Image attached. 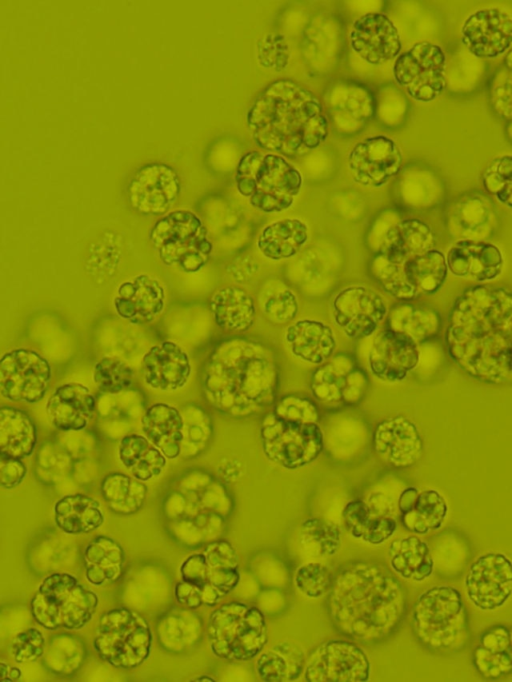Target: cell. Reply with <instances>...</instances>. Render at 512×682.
<instances>
[{"label": "cell", "instance_id": "obj_49", "mask_svg": "<svg viewBox=\"0 0 512 682\" xmlns=\"http://www.w3.org/2000/svg\"><path fill=\"white\" fill-rule=\"evenodd\" d=\"M45 650V638L37 628H28L19 632L12 640L10 653L16 663L35 662L41 658Z\"/></svg>", "mask_w": 512, "mask_h": 682}, {"label": "cell", "instance_id": "obj_17", "mask_svg": "<svg viewBox=\"0 0 512 682\" xmlns=\"http://www.w3.org/2000/svg\"><path fill=\"white\" fill-rule=\"evenodd\" d=\"M304 677L308 682H365L370 677V662L355 643L330 640L309 654Z\"/></svg>", "mask_w": 512, "mask_h": 682}, {"label": "cell", "instance_id": "obj_13", "mask_svg": "<svg viewBox=\"0 0 512 682\" xmlns=\"http://www.w3.org/2000/svg\"><path fill=\"white\" fill-rule=\"evenodd\" d=\"M260 438L265 456L289 470L314 462L324 448V435L318 423L288 420L274 412L263 419Z\"/></svg>", "mask_w": 512, "mask_h": 682}, {"label": "cell", "instance_id": "obj_11", "mask_svg": "<svg viewBox=\"0 0 512 682\" xmlns=\"http://www.w3.org/2000/svg\"><path fill=\"white\" fill-rule=\"evenodd\" d=\"M207 636L212 653L227 661H249L268 642L263 612L241 602L225 603L215 609L208 621Z\"/></svg>", "mask_w": 512, "mask_h": 682}, {"label": "cell", "instance_id": "obj_25", "mask_svg": "<svg viewBox=\"0 0 512 682\" xmlns=\"http://www.w3.org/2000/svg\"><path fill=\"white\" fill-rule=\"evenodd\" d=\"M350 46L369 64L379 65L400 54L402 43L394 23L383 13L357 18L349 33Z\"/></svg>", "mask_w": 512, "mask_h": 682}, {"label": "cell", "instance_id": "obj_4", "mask_svg": "<svg viewBox=\"0 0 512 682\" xmlns=\"http://www.w3.org/2000/svg\"><path fill=\"white\" fill-rule=\"evenodd\" d=\"M247 125L255 144L284 158L313 151L328 136V121L319 99L299 83H270L254 100Z\"/></svg>", "mask_w": 512, "mask_h": 682}, {"label": "cell", "instance_id": "obj_55", "mask_svg": "<svg viewBox=\"0 0 512 682\" xmlns=\"http://www.w3.org/2000/svg\"><path fill=\"white\" fill-rule=\"evenodd\" d=\"M27 467L23 460H0V487L15 488L24 480Z\"/></svg>", "mask_w": 512, "mask_h": 682}, {"label": "cell", "instance_id": "obj_37", "mask_svg": "<svg viewBox=\"0 0 512 682\" xmlns=\"http://www.w3.org/2000/svg\"><path fill=\"white\" fill-rule=\"evenodd\" d=\"M387 328L404 334L418 345L436 337L442 326L441 314L433 307L400 302L388 310Z\"/></svg>", "mask_w": 512, "mask_h": 682}, {"label": "cell", "instance_id": "obj_26", "mask_svg": "<svg viewBox=\"0 0 512 682\" xmlns=\"http://www.w3.org/2000/svg\"><path fill=\"white\" fill-rule=\"evenodd\" d=\"M375 453L388 465L404 469L416 464L424 445L418 427L407 417L396 415L382 420L373 433Z\"/></svg>", "mask_w": 512, "mask_h": 682}, {"label": "cell", "instance_id": "obj_8", "mask_svg": "<svg viewBox=\"0 0 512 682\" xmlns=\"http://www.w3.org/2000/svg\"><path fill=\"white\" fill-rule=\"evenodd\" d=\"M412 630L432 652L453 653L465 647L469 626L460 592L451 586H435L422 593L413 606Z\"/></svg>", "mask_w": 512, "mask_h": 682}, {"label": "cell", "instance_id": "obj_40", "mask_svg": "<svg viewBox=\"0 0 512 682\" xmlns=\"http://www.w3.org/2000/svg\"><path fill=\"white\" fill-rule=\"evenodd\" d=\"M393 571L412 581H423L434 570V561L428 544L417 536L393 541L388 551Z\"/></svg>", "mask_w": 512, "mask_h": 682}, {"label": "cell", "instance_id": "obj_39", "mask_svg": "<svg viewBox=\"0 0 512 682\" xmlns=\"http://www.w3.org/2000/svg\"><path fill=\"white\" fill-rule=\"evenodd\" d=\"M118 456L132 477L146 482L159 476L167 458L144 435L128 434L119 442Z\"/></svg>", "mask_w": 512, "mask_h": 682}, {"label": "cell", "instance_id": "obj_38", "mask_svg": "<svg viewBox=\"0 0 512 682\" xmlns=\"http://www.w3.org/2000/svg\"><path fill=\"white\" fill-rule=\"evenodd\" d=\"M56 526L66 534H86L98 529L105 520L100 503L85 494L60 498L54 505Z\"/></svg>", "mask_w": 512, "mask_h": 682}, {"label": "cell", "instance_id": "obj_15", "mask_svg": "<svg viewBox=\"0 0 512 682\" xmlns=\"http://www.w3.org/2000/svg\"><path fill=\"white\" fill-rule=\"evenodd\" d=\"M445 54L437 44L422 41L396 57L393 76L406 93L419 102H430L446 87Z\"/></svg>", "mask_w": 512, "mask_h": 682}, {"label": "cell", "instance_id": "obj_43", "mask_svg": "<svg viewBox=\"0 0 512 682\" xmlns=\"http://www.w3.org/2000/svg\"><path fill=\"white\" fill-rule=\"evenodd\" d=\"M301 543L316 557L334 555L341 545V530L331 521L321 518H308L301 524Z\"/></svg>", "mask_w": 512, "mask_h": 682}, {"label": "cell", "instance_id": "obj_24", "mask_svg": "<svg viewBox=\"0 0 512 682\" xmlns=\"http://www.w3.org/2000/svg\"><path fill=\"white\" fill-rule=\"evenodd\" d=\"M165 304L163 284L146 273L121 282L113 299L116 314L134 325L153 322L163 312Z\"/></svg>", "mask_w": 512, "mask_h": 682}, {"label": "cell", "instance_id": "obj_56", "mask_svg": "<svg viewBox=\"0 0 512 682\" xmlns=\"http://www.w3.org/2000/svg\"><path fill=\"white\" fill-rule=\"evenodd\" d=\"M10 671L11 667L7 663L0 661V682H12Z\"/></svg>", "mask_w": 512, "mask_h": 682}, {"label": "cell", "instance_id": "obj_35", "mask_svg": "<svg viewBox=\"0 0 512 682\" xmlns=\"http://www.w3.org/2000/svg\"><path fill=\"white\" fill-rule=\"evenodd\" d=\"M85 578L94 586L118 581L123 575L125 552L111 537L99 535L85 547L83 553Z\"/></svg>", "mask_w": 512, "mask_h": 682}, {"label": "cell", "instance_id": "obj_34", "mask_svg": "<svg viewBox=\"0 0 512 682\" xmlns=\"http://www.w3.org/2000/svg\"><path fill=\"white\" fill-rule=\"evenodd\" d=\"M37 429L23 410L0 407V460H23L35 450Z\"/></svg>", "mask_w": 512, "mask_h": 682}, {"label": "cell", "instance_id": "obj_41", "mask_svg": "<svg viewBox=\"0 0 512 682\" xmlns=\"http://www.w3.org/2000/svg\"><path fill=\"white\" fill-rule=\"evenodd\" d=\"M303 649L293 642H280L262 653L255 664L258 677L266 682L297 680L304 671Z\"/></svg>", "mask_w": 512, "mask_h": 682}, {"label": "cell", "instance_id": "obj_51", "mask_svg": "<svg viewBox=\"0 0 512 682\" xmlns=\"http://www.w3.org/2000/svg\"><path fill=\"white\" fill-rule=\"evenodd\" d=\"M273 412L282 418L299 422L318 423L320 419L314 401L295 395L285 396L279 400Z\"/></svg>", "mask_w": 512, "mask_h": 682}, {"label": "cell", "instance_id": "obj_53", "mask_svg": "<svg viewBox=\"0 0 512 682\" xmlns=\"http://www.w3.org/2000/svg\"><path fill=\"white\" fill-rule=\"evenodd\" d=\"M397 528V523L392 517H373L361 539L373 545H378L391 537Z\"/></svg>", "mask_w": 512, "mask_h": 682}, {"label": "cell", "instance_id": "obj_5", "mask_svg": "<svg viewBox=\"0 0 512 682\" xmlns=\"http://www.w3.org/2000/svg\"><path fill=\"white\" fill-rule=\"evenodd\" d=\"M431 227L417 218L403 219L384 233L369 272L378 285L400 302L420 293L431 295L444 284L448 269L445 254L436 249Z\"/></svg>", "mask_w": 512, "mask_h": 682}, {"label": "cell", "instance_id": "obj_44", "mask_svg": "<svg viewBox=\"0 0 512 682\" xmlns=\"http://www.w3.org/2000/svg\"><path fill=\"white\" fill-rule=\"evenodd\" d=\"M133 380V368L117 357L104 356L93 368V381L103 393L119 394L130 388Z\"/></svg>", "mask_w": 512, "mask_h": 682}, {"label": "cell", "instance_id": "obj_14", "mask_svg": "<svg viewBox=\"0 0 512 682\" xmlns=\"http://www.w3.org/2000/svg\"><path fill=\"white\" fill-rule=\"evenodd\" d=\"M369 378L348 353L332 355L311 375L313 398L324 409L339 410L360 403L368 393Z\"/></svg>", "mask_w": 512, "mask_h": 682}, {"label": "cell", "instance_id": "obj_57", "mask_svg": "<svg viewBox=\"0 0 512 682\" xmlns=\"http://www.w3.org/2000/svg\"><path fill=\"white\" fill-rule=\"evenodd\" d=\"M193 681L194 682H204V681L215 682L216 680L209 675H201L198 678L194 679Z\"/></svg>", "mask_w": 512, "mask_h": 682}, {"label": "cell", "instance_id": "obj_28", "mask_svg": "<svg viewBox=\"0 0 512 682\" xmlns=\"http://www.w3.org/2000/svg\"><path fill=\"white\" fill-rule=\"evenodd\" d=\"M191 362L177 343L165 340L152 346L142 357V376L152 389L172 392L183 388L190 379Z\"/></svg>", "mask_w": 512, "mask_h": 682}, {"label": "cell", "instance_id": "obj_42", "mask_svg": "<svg viewBox=\"0 0 512 682\" xmlns=\"http://www.w3.org/2000/svg\"><path fill=\"white\" fill-rule=\"evenodd\" d=\"M109 509L119 515H131L144 505L148 488L144 482L119 472L106 475L100 485Z\"/></svg>", "mask_w": 512, "mask_h": 682}, {"label": "cell", "instance_id": "obj_3", "mask_svg": "<svg viewBox=\"0 0 512 682\" xmlns=\"http://www.w3.org/2000/svg\"><path fill=\"white\" fill-rule=\"evenodd\" d=\"M279 372L262 344L235 338L219 344L207 359L202 390L217 411L250 416L276 402Z\"/></svg>", "mask_w": 512, "mask_h": 682}, {"label": "cell", "instance_id": "obj_32", "mask_svg": "<svg viewBox=\"0 0 512 682\" xmlns=\"http://www.w3.org/2000/svg\"><path fill=\"white\" fill-rule=\"evenodd\" d=\"M141 428L167 459L180 455L185 438L184 418L176 407L167 403L151 405L141 418Z\"/></svg>", "mask_w": 512, "mask_h": 682}, {"label": "cell", "instance_id": "obj_21", "mask_svg": "<svg viewBox=\"0 0 512 682\" xmlns=\"http://www.w3.org/2000/svg\"><path fill=\"white\" fill-rule=\"evenodd\" d=\"M469 600L479 609L501 607L512 591V565L503 554L480 556L469 568L465 579Z\"/></svg>", "mask_w": 512, "mask_h": 682}, {"label": "cell", "instance_id": "obj_36", "mask_svg": "<svg viewBox=\"0 0 512 682\" xmlns=\"http://www.w3.org/2000/svg\"><path fill=\"white\" fill-rule=\"evenodd\" d=\"M308 226L298 218H285L266 225L257 238L260 253L272 261L295 256L307 243Z\"/></svg>", "mask_w": 512, "mask_h": 682}, {"label": "cell", "instance_id": "obj_2", "mask_svg": "<svg viewBox=\"0 0 512 682\" xmlns=\"http://www.w3.org/2000/svg\"><path fill=\"white\" fill-rule=\"evenodd\" d=\"M326 605L339 633L363 643H377L401 624L407 597L403 585L386 568L353 561L333 575Z\"/></svg>", "mask_w": 512, "mask_h": 682}, {"label": "cell", "instance_id": "obj_46", "mask_svg": "<svg viewBox=\"0 0 512 682\" xmlns=\"http://www.w3.org/2000/svg\"><path fill=\"white\" fill-rule=\"evenodd\" d=\"M264 316L274 324L293 321L299 311L297 296L288 288H279L266 294L261 303Z\"/></svg>", "mask_w": 512, "mask_h": 682}, {"label": "cell", "instance_id": "obj_48", "mask_svg": "<svg viewBox=\"0 0 512 682\" xmlns=\"http://www.w3.org/2000/svg\"><path fill=\"white\" fill-rule=\"evenodd\" d=\"M258 63L266 69L283 71L289 62V44L283 34L268 33L258 40L256 46Z\"/></svg>", "mask_w": 512, "mask_h": 682}, {"label": "cell", "instance_id": "obj_6", "mask_svg": "<svg viewBox=\"0 0 512 682\" xmlns=\"http://www.w3.org/2000/svg\"><path fill=\"white\" fill-rule=\"evenodd\" d=\"M176 602L189 609L212 607L239 584V558L230 542L217 540L187 557L180 566Z\"/></svg>", "mask_w": 512, "mask_h": 682}, {"label": "cell", "instance_id": "obj_58", "mask_svg": "<svg viewBox=\"0 0 512 682\" xmlns=\"http://www.w3.org/2000/svg\"><path fill=\"white\" fill-rule=\"evenodd\" d=\"M510 57H511V51L508 50V53L506 55V61H505V65H506L508 70L511 69V58Z\"/></svg>", "mask_w": 512, "mask_h": 682}, {"label": "cell", "instance_id": "obj_18", "mask_svg": "<svg viewBox=\"0 0 512 682\" xmlns=\"http://www.w3.org/2000/svg\"><path fill=\"white\" fill-rule=\"evenodd\" d=\"M180 193V177L174 168L165 163H149L140 167L127 187L130 206L146 216L168 213Z\"/></svg>", "mask_w": 512, "mask_h": 682}, {"label": "cell", "instance_id": "obj_10", "mask_svg": "<svg viewBox=\"0 0 512 682\" xmlns=\"http://www.w3.org/2000/svg\"><path fill=\"white\" fill-rule=\"evenodd\" d=\"M98 595L64 572L45 577L30 602L33 619L47 630H80L92 619Z\"/></svg>", "mask_w": 512, "mask_h": 682}, {"label": "cell", "instance_id": "obj_54", "mask_svg": "<svg viewBox=\"0 0 512 682\" xmlns=\"http://www.w3.org/2000/svg\"><path fill=\"white\" fill-rule=\"evenodd\" d=\"M480 645L491 652H511V632L505 626H494L482 635Z\"/></svg>", "mask_w": 512, "mask_h": 682}, {"label": "cell", "instance_id": "obj_33", "mask_svg": "<svg viewBox=\"0 0 512 682\" xmlns=\"http://www.w3.org/2000/svg\"><path fill=\"white\" fill-rule=\"evenodd\" d=\"M210 310L216 325L227 332H246L253 326L256 318L253 297L238 285H226L217 289L210 298Z\"/></svg>", "mask_w": 512, "mask_h": 682}, {"label": "cell", "instance_id": "obj_30", "mask_svg": "<svg viewBox=\"0 0 512 682\" xmlns=\"http://www.w3.org/2000/svg\"><path fill=\"white\" fill-rule=\"evenodd\" d=\"M403 526L417 534H426L441 527L448 507L443 496L436 490L419 491L405 488L398 499Z\"/></svg>", "mask_w": 512, "mask_h": 682}, {"label": "cell", "instance_id": "obj_23", "mask_svg": "<svg viewBox=\"0 0 512 682\" xmlns=\"http://www.w3.org/2000/svg\"><path fill=\"white\" fill-rule=\"evenodd\" d=\"M461 40L479 58H494L510 49L512 18L496 8L480 9L467 17L461 27Z\"/></svg>", "mask_w": 512, "mask_h": 682}, {"label": "cell", "instance_id": "obj_52", "mask_svg": "<svg viewBox=\"0 0 512 682\" xmlns=\"http://www.w3.org/2000/svg\"><path fill=\"white\" fill-rule=\"evenodd\" d=\"M342 519L346 530L355 538H361L371 523L373 516L368 504L355 499L349 501L343 511Z\"/></svg>", "mask_w": 512, "mask_h": 682}, {"label": "cell", "instance_id": "obj_31", "mask_svg": "<svg viewBox=\"0 0 512 682\" xmlns=\"http://www.w3.org/2000/svg\"><path fill=\"white\" fill-rule=\"evenodd\" d=\"M285 340L295 357L314 365L327 361L337 345L332 328L314 319L290 324L285 330Z\"/></svg>", "mask_w": 512, "mask_h": 682}, {"label": "cell", "instance_id": "obj_9", "mask_svg": "<svg viewBox=\"0 0 512 682\" xmlns=\"http://www.w3.org/2000/svg\"><path fill=\"white\" fill-rule=\"evenodd\" d=\"M148 239L163 265L184 273L200 271L213 251L202 219L187 209L162 215L150 228Z\"/></svg>", "mask_w": 512, "mask_h": 682}, {"label": "cell", "instance_id": "obj_7", "mask_svg": "<svg viewBox=\"0 0 512 682\" xmlns=\"http://www.w3.org/2000/svg\"><path fill=\"white\" fill-rule=\"evenodd\" d=\"M234 179L238 193L264 213L289 209L303 184L301 172L286 158L258 150L240 157Z\"/></svg>", "mask_w": 512, "mask_h": 682}, {"label": "cell", "instance_id": "obj_1", "mask_svg": "<svg viewBox=\"0 0 512 682\" xmlns=\"http://www.w3.org/2000/svg\"><path fill=\"white\" fill-rule=\"evenodd\" d=\"M445 344L451 359L477 381L503 385L512 378V294L475 285L455 300Z\"/></svg>", "mask_w": 512, "mask_h": 682}, {"label": "cell", "instance_id": "obj_22", "mask_svg": "<svg viewBox=\"0 0 512 682\" xmlns=\"http://www.w3.org/2000/svg\"><path fill=\"white\" fill-rule=\"evenodd\" d=\"M418 344L408 336L386 328L373 340L368 354L371 373L387 383L403 381L419 364Z\"/></svg>", "mask_w": 512, "mask_h": 682}, {"label": "cell", "instance_id": "obj_19", "mask_svg": "<svg viewBox=\"0 0 512 682\" xmlns=\"http://www.w3.org/2000/svg\"><path fill=\"white\" fill-rule=\"evenodd\" d=\"M387 312L382 296L365 286H348L340 290L332 301L334 322L350 339L371 336Z\"/></svg>", "mask_w": 512, "mask_h": 682}, {"label": "cell", "instance_id": "obj_12", "mask_svg": "<svg viewBox=\"0 0 512 682\" xmlns=\"http://www.w3.org/2000/svg\"><path fill=\"white\" fill-rule=\"evenodd\" d=\"M152 639L147 620L134 610L120 607L100 617L93 645L102 660L129 670L148 659Z\"/></svg>", "mask_w": 512, "mask_h": 682}, {"label": "cell", "instance_id": "obj_29", "mask_svg": "<svg viewBox=\"0 0 512 682\" xmlns=\"http://www.w3.org/2000/svg\"><path fill=\"white\" fill-rule=\"evenodd\" d=\"M96 407L90 389L78 382L59 386L46 403L51 424L63 432L80 431L87 427Z\"/></svg>", "mask_w": 512, "mask_h": 682}, {"label": "cell", "instance_id": "obj_47", "mask_svg": "<svg viewBox=\"0 0 512 682\" xmlns=\"http://www.w3.org/2000/svg\"><path fill=\"white\" fill-rule=\"evenodd\" d=\"M297 589L309 598H319L328 593L333 574L321 563L310 562L300 566L295 573Z\"/></svg>", "mask_w": 512, "mask_h": 682}, {"label": "cell", "instance_id": "obj_27", "mask_svg": "<svg viewBox=\"0 0 512 682\" xmlns=\"http://www.w3.org/2000/svg\"><path fill=\"white\" fill-rule=\"evenodd\" d=\"M445 258L448 272L458 278L480 283L498 278L504 267L503 255L498 246L473 238L454 242Z\"/></svg>", "mask_w": 512, "mask_h": 682}, {"label": "cell", "instance_id": "obj_20", "mask_svg": "<svg viewBox=\"0 0 512 682\" xmlns=\"http://www.w3.org/2000/svg\"><path fill=\"white\" fill-rule=\"evenodd\" d=\"M403 153L397 143L383 135L368 137L353 146L347 165L355 183L380 188L401 170Z\"/></svg>", "mask_w": 512, "mask_h": 682}, {"label": "cell", "instance_id": "obj_50", "mask_svg": "<svg viewBox=\"0 0 512 682\" xmlns=\"http://www.w3.org/2000/svg\"><path fill=\"white\" fill-rule=\"evenodd\" d=\"M473 664L487 679H499L512 671V652H491L479 645L473 652Z\"/></svg>", "mask_w": 512, "mask_h": 682}, {"label": "cell", "instance_id": "obj_45", "mask_svg": "<svg viewBox=\"0 0 512 682\" xmlns=\"http://www.w3.org/2000/svg\"><path fill=\"white\" fill-rule=\"evenodd\" d=\"M485 191L508 208L512 206V157L510 154L493 158L482 175Z\"/></svg>", "mask_w": 512, "mask_h": 682}, {"label": "cell", "instance_id": "obj_16", "mask_svg": "<svg viewBox=\"0 0 512 682\" xmlns=\"http://www.w3.org/2000/svg\"><path fill=\"white\" fill-rule=\"evenodd\" d=\"M52 377L48 360L38 352L17 348L0 357V395L12 402L36 403Z\"/></svg>", "mask_w": 512, "mask_h": 682}]
</instances>
